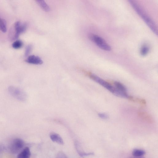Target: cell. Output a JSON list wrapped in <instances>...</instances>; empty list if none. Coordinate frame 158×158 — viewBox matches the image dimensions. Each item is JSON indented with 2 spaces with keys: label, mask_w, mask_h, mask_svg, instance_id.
<instances>
[{
  "label": "cell",
  "mask_w": 158,
  "mask_h": 158,
  "mask_svg": "<svg viewBox=\"0 0 158 158\" xmlns=\"http://www.w3.org/2000/svg\"><path fill=\"white\" fill-rule=\"evenodd\" d=\"M129 2L141 18L151 30L155 34L157 35V27L153 20L145 13L141 6L135 1L130 0Z\"/></svg>",
  "instance_id": "cell-1"
},
{
  "label": "cell",
  "mask_w": 158,
  "mask_h": 158,
  "mask_svg": "<svg viewBox=\"0 0 158 158\" xmlns=\"http://www.w3.org/2000/svg\"><path fill=\"white\" fill-rule=\"evenodd\" d=\"M27 24L20 21L15 22L9 32V38L12 40L16 39L26 30Z\"/></svg>",
  "instance_id": "cell-2"
},
{
  "label": "cell",
  "mask_w": 158,
  "mask_h": 158,
  "mask_svg": "<svg viewBox=\"0 0 158 158\" xmlns=\"http://www.w3.org/2000/svg\"><path fill=\"white\" fill-rule=\"evenodd\" d=\"M86 73L90 79L99 84L114 95L115 94L117 89L110 83L90 72H86Z\"/></svg>",
  "instance_id": "cell-3"
},
{
  "label": "cell",
  "mask_w": 158,
  "mask_h": 158,
  "mask_svg": "<svg viewBox=\"0 0 158 158\" xmlns=\"http://www.w3.org/2000/svg\"><path fill=\"white\" fill-rule=\"evenodd\" d=\"M8 91L11 95L20 101L24 102L26 100L27 94L23 90L19 88L10 86L8 87Z\"/></svg>",
  "instance_id": "cell-4"
},
{
  "label": "cell",
  "mask_w": 158,
  "mask_h": 158,
  "mask_svg": "<svg viewBox=\"0 0 158 158\" xmlns=\"http://www.w3.org/2000/svg\"><path fill=\"white\" fill-rule=\"evenodd\" d=\"M89 39L94 43L98 47L102 50L109 51L111 50L110 46L101 37L94 34L89 35Z\"/></svg>",
  "instance_id": "cell-5"
},
{
  "label": "cell",
  "mask_w": 158,
  "mask_h": 158,
  "mask_svg": "<svg viewBox=\"0 0 158 158\" xmlns=\"http://www.w3.org/2000/svg\"><path fill=\"white\" fill-rule=\"evenodd\" d=\"M25 145V143L22 139L19 138L14 139L11 142L10 146V150L13 154L19 153Z\"/></svg>",
  "instance_id": "cell-6"
},
{
  "label": "cell",
  "mask_w": 158,
  "mask_h": 158,
  "mask_svg": "<svg viewBox=\"0 0 158 158\" xmlns=\"http://www.w3.org/2000/svg\"><path fill=\"white\" fill-rule=\"evenodd\" d=\"M25 61L28 63L36 65L41 64L43 63V61L40 58L34 55L29 56Z\"/></svg>",
  "instance_id": "cell-7"
},
{
  "label": "cell",
  "mask_w": 158,
  "mask_h": 158,
  "mask_svg": "<svg viewBox=\"0 0 158 158\" xmlns=\"http://www.w3.org/2000/svg\"><path fill=\"white\" fill-rule=\"evenodd\" d=\"M138 117L142 120L149 123H152L153 122L152 117L148 113L140 111L138 113Z\"/></svg>",
  "instance_id": "cell-8"
},
{
  "label": "cell",
  "mask_w": 158,
  "mask_h": 158,
  "mask_svg": "<svg viewBox=\"0 0 158 158\" xmlns=\"http://www.w3.org/2000/svg\"><path fill=\"white\" fill-rule=\"evenodd\" d=\"M50 137L52 140L60 145H62L64 144L63 140L61 137L58 134L52 132L50 134Z\"/></svg>",
  "instance_id": "cell-9"
},
{
  "label": "cell",
  "mask_w": 158,
  "mask_h": 158,
  "mask_svg": "<svg viewBox=\"0 0 158 158\" xmlns=\"http://www.w3.org/2000/svg\"><path fill=\"white\" fill-rule=\"evenodd\" d=\"M31 155L30 149L29 147H26L19 153L17 158H30Z\"/></svg>",
  "instance_id": "cell-10"
},
{
  "label": "cell",
  "mask_w": 158,
  "mask_h": 158,
  "mask_svg": "<svg viewBox=\"0 0 158 158\" xmlns=\"http://www.w3.org/2000/svg\"><path fill=\"white\" fill-rule=\"evenodd\" d=\"M36 2L41 8L46 12H48L50 10V8L44 0H36Z\"/></svg>",
  "instance_id": "cell-11"
},
{
  "label": "cell",
  "mask_w": 158,
  "mask_h": 158,
  "mask_svg": "<svg viewBox=\"0 0 158 158\" xmlns=\"http://www.w3.org/2000/svg\"><path fill=\"white\" fill-rule=\"evenodd\" d=\"M129 100L132 102L137 103L143 106H145L146 105V101L143 98H134L131 96Z\"/></svg>",
  "instance_id": "cell-12"
},
{
  "label": "cell",
  "mask_w": 158,
  "mask_h": 158,
  "mask_svg": "<svg viewBox=\"0 0 158 158\" xmlns=\"http://www.w3.org/2000/svg\"><path fill=\"white\" fill-rule=\"evenodd\" d=\"M145 153L146 152L144 150L138 149H134L132 152V154L133 156L137 157L143 156Z\"/></svg>",
  "instance_id": "cell-13"
},
{
  "label": "cell",
  "mask_w": 158,
  "mask_h": 158,
  "mask_svg": "<svg viewBox=\"0 0 158 158\" xmlns=\"http://www.w3.org/2000/svg\"><path fill=\"white\" fill-rule=\"evenodd\" d=\"M114 87L118 90L121 91L127 92V89L121 83L115 81L113 82Z\"/></svg>",
  "instance_id": "cell-14"
},
{
  "label": "cell",
  "mask_w": 158,
  "mask_h": 158,
  "mask_svg": "<svg viewBox=\"0 0 158 158\" xmlns=\"http://www.w3.org/2000/svg\"><path fill=\"white\" fill-rule=\"evenodd\" d=\"M149 50V47L147 45H143L140 50V54L142 56H145L148 53Z\"/></svg>",
  "instance_id": "cell-15"
},
{
  "label": "cell",
  "mask_w": 158,
  "mask_h": 158,
  "mask_svg": "<svg viewBox=\"0 0 158 158\" xmlns=\"http://www.w3.org/2000/svg\"><path fill=\"white\" fill-rule=\"evenodd\" d=\"M0 30L3 32L6 31V24L5 20L0 17Z\"/></svg>",
  "instance_id": "cell-16"
},
{
  "label": "cell",
  "mask_w": 158,
  "mask_h": 158,
  "mask_svg": "<svg viewBox=\"0 0 158 158\" xmlns=\"http://www.w3.org/2000/svg\"><path fill=\"white\" fill-rule=\"evenodd\" d=\"M23 45L22 42L19 40H16L12 44V47L15 49H18L21 48Z\"/></svg>",
  "instance_id": "cell-17"
},
{
  "label": "cell",
  "mask_w": 158,
  "mask_h": 158,
  "mask_svg": "<svg viewBox=\"0 0 158 158\" xmlns=\"http://www.w3.org/2000/svg\"><path fill=\"white\" fill-rule=\"evenodd\" d=\"M76 149L78 153L81 157L94 155V153L93 152H85L81 151L77 148H76Z\"/></svg>",
  "instance_id": "cell-18"
},
{
  "label": "cell",
  "mask_w": 158,
  "mask_h": 158,
  "mask_svg": "<svg viewBox=\"0 0 158 158\" xmlns=\"http://www.w3.org/2000/svg\"><path fill=\"white\" fill-rule=\"evenodd\" d=\"M32 46L31 45H29L26 48L25 55L26 56H27L31 52L32 49Z\"/></svg>",
  "instance_id": "cell-19"
},
{
  "label": "cell",
  "mask_w": 158,
  "mask_h": 158,
  "mask_svg": "<svg viewBox=\"0 0 158 158\" xmlns=\"http://www.w3.org/2000/svg\"><path fill=\"white\" fill-rule=\"evenodd\" d=\"M56 158H68L66 155L63 152H60L58 153Z\"/></svg>",
  "instance_id": "cell-20"
},
{
  "label": "cell",
  "mask_w": 158,
  "mask_h": 158,
  "mask_svg": "<svg viewBox=\"0 0 158 158\" xmlns=\"http://www.w3.org/2000/svg\"><path fill=\"white\" fill-rule=\"evenodd\" d=\"M98 115L100 118L103 119H106L108 117L107 114L103 113H99L98 114Z\"/></svg>",
  "instance_id": "cell-21"
},
{
  "label": "cell",
  "mask_w": 158,
  "mask_h": 158,
  "mask_svg": "<svg viewBox=\"0 0 158 158\" xmlns=\"http://www.w3.org/2000/svg\"><path fill=\"white\" fill-rule=\"evenodd\" d=\"M128 158H145V157L144 156L137 157L133 156H132Z\"/></svg>",
  "instance_id": "cell-22"
}]
</instances>
